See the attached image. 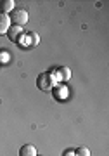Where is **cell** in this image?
Here are the masks:
<instances>
[{
  "label": "cell",
  "instance_id": "obj_1",
  "mask_svg": "<svg viewBox=\"0 0 109 156\" xmlns=\"http://www.w3.org/2000/svg\"><path fill=\"white\" fill-rule=\"evenodd\" d=\"M61 78L59 75H57V71H54V75L52 73H40L38 78H37V87H38L40 90H44V92H49V90L54 89V85L59 82Z\"/></svg>",
  "mask_w": 109,
  "mask_h": 156
},
{
  "label": "cell",
  "instance_id": "obj_2",
  "mask_svg": "<svg viewBox=\"0 0 109 156\" xmlns=\"http://www.w3.org/2000/svg\"><path fill=\"white\" fill-rule=\"evenodd\" d=\"M30 16H28V12L24 9H14L12 11V16H11V23L12 24H16V26H23V24H26Z\"/></svg>",
  "mask_w": 109,
  "mask_h": 156
},
{
  "label": "cell",
  "instance_id": "obj_3",
  "mask_svg": "<svg viewBox=\"0 0 109 156\" xmlns=\"http://www.w3.org/2000/svg\"><path fill=\"white\" fill-rule=\"evenodd\" d=\"M11 42H23V37H24V31H23V26H16V24H11V28L7 31Z\"/></svg>",
  "mask_w": 109,
  "mask_h": 156
},
{
  "label": "cell",
  "instance_id": "obj_4",
  "mask_svg": "<svg viewBox=\"0 0 109 156\" xmlns=\"http://www.w3.org/2000/svg\"><path fill=\"white\" fill-rule=\"evenodd\" d=\"M52 94H54L55 99L62 101V99H66V97H68V87H66V85H62V83H55L54 89H52Z\"/></svg>",
  "mask_w": 109,
  "mask_h": 156
},
{
  "label": "cell",
  "instance_id": "obj_5",
  "mask_svg": "<svg viewBox=\"0 0 109 156\" xmlns=\"http://www.w3.org/2000/svg\"><path fill=\"white\" fill-rule=\"evenodd\" d=\"M11 16L9 14H2L0 12V35H7L9 28H11Z\"/></svg>",
  "mask_w": 109,
  "mask_h": 156
},
{
  "label": "cell",
  "instance_id": "obj_6",
  "mask_svg": "<svg viewBox=\"0 0 109 156\" xmlns=\"http://www.w3.org/2000/svg\"><path fill=\"white\" fill-rule=\"evenodd\" d=\"M19 156H38V154H37V147H35L33 144L21 146V149H19Z\"/></svg>",
  "mask_w": 109,
  "mask_h": 156
},
{
  "label": "cell",
  "instance_id": "obj_7",
  "mask_svg": "<svg viewBox=\"0 0 109 156\" xmlns=\"http://www.w3.org/2000/svg\"><path fill=\"white\" fill-rule=\"evenodd\" d=\"M14 9H16L14 0H2V2H0V12H2V14H9V12H12Z\"/></svg>",
  "mask_w": 109,
  "mask_h": 156
},
{
  "label": "cell",
  "instance_id": "obj_8",
  "mask_svg": "<svg viewBox=\"0 0 109 156\" xmlns=\"http://www.w3.org/2000/svg\"><path fill=\"white\" fill-rule=\"evenodd\" d=\"M24 37H26V40H28V44L31 45V47H37L38 45V42H40V37L35 31H28V33H24Z\"/></svg>",
  "mask_w": 109,
  "mask_h": 156
},
{
  "label": "cell",
  "instance_id": "obj_9",
  "mask_svg": "<svg viewBox=\"0 0 109 156\" xmlns=\"http://www.w3.org/2000/svg\"><path fill=\"white\" fill-rule=\"evenodd\" d=\"M57 73H61L59 78H62V80H69V78H71V71H69V68H66V66L59 68V69H57Z\"/></svg>",
  "mask_w": 109,
  "mask_h": 156
},
{
  "label": "cell",
  "instance_id": "obj_10",
  "mask_svg": "<svg viewBox=\"0 0 109 156\" xmlns=\"http://www.w3.org/2000/svg\"><path fill=\"white\" fill-rule=\"evenodd\" d=\"M75 154L76 156H90V149L85 147V146H82V147H78V149L75 151Z\"/></svg>",
  "mask_w": 109,
  "mask_h": 156
},
{
  "label": "cell",
  "instance_id": "obj_11",
  "mask_svg": "<svg viewBox=\"0 0 109 156\" xmlns=\"http://www.w3.org/2000/svg\"><path fill=\"white\" fill-rule=\"evenodd\" d=\"M0 61L7 62V61H9V54H7V52H4V54H0Z\"/></svg>",
  "mask_w": 109,
  "mask_h": 156
},
{
  "label": "cell",
  "instance_id": "obj_12",
  "mask_svg": "<svg viewBox=\"0 0 109 156\" xmlns=\"http://www.w3.org/2000/svg\"><path fill=\"white\" fill-rule=\"evenodd\" d=\"M62 156H76V154H75V151L73 149H68V151H64V154Z\"/></svg>",
  "mask_w": 109,
  "mask_h": 156
}]
</instances>
